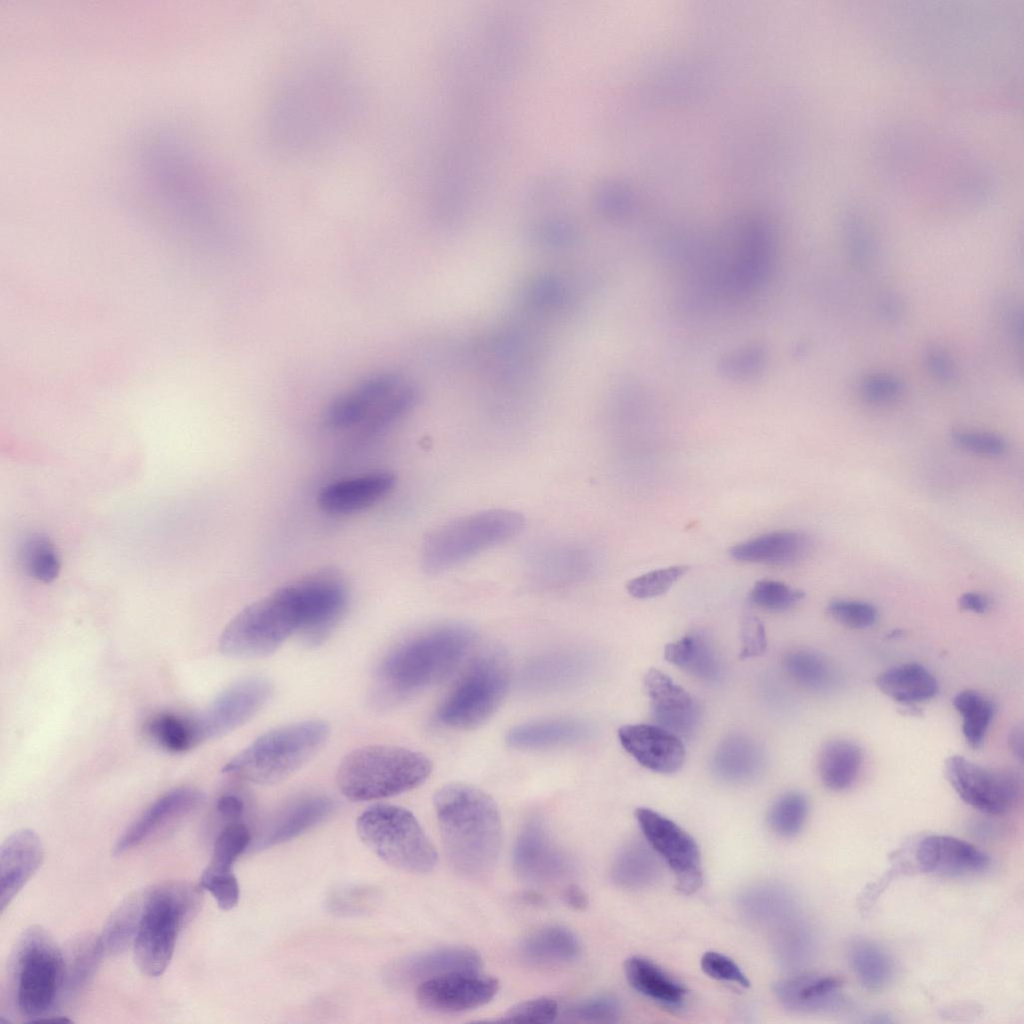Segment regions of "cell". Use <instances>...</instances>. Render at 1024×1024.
I'll list each match as a JSON object with an SVG mask.
<instances>
[{
  "label": "cell",
  "instance_id": "b9f144b4",
  "mask_svg": "<svg viewBox=\"0 0 1024 1024\" xmlns=\"http://www.w3.org/2000/svg\"><path fill=\"white\" fill-rule=\"evenodd\" d=\"M147 732L160 747L173 753L185 752L201 742L195 719L172 713L153 717L147 725Z\"/></svg>",
  "mask_w": 1024,
  "mask_h": 1024
},
{
  "label": "cell",
  "instance_id": "5b68a950",
  "mask_svg": "<svg viewBox=\"0 0 1024 1024\" xmlns=\"http://www.w3.org/2000/svg\"><path fill=\"white\" fill-rule=\"evenodd\" d=\"M329 735L328 723L317 719L274 728L227 762L223 772L258 785L278 783L309 762Z\"/></svg>",
  "mask_w": 1024,
  "mask_h": 1024
},
{
  "label": "cell",
  "instance_id": "83f0119b",
  "mask_svg": "<svg viewBox=\"0 0 1024 1024\" xmlns=\"http://www.w3.org/2000/svg\"><path fill=\"white\" fill-rule=\"evenodd\" d=\"M665 659L691 676L708 683H716L723 676V664L710 638L695 631L668 643Z\"/></svg>",
  "mask_w": 1024,
  "mask_h": 1024
},
{
  "label": "cell",
  "instance_id": "e7e4bbea",
  "mask_svg": "<svg viewBox=\"0 0 1024 1024\" xmlns=\"http://www.w3.org/2000/svg\"><path fill=\"white\" fill-rule=\"evenodd\" d=\"M881 310L885 316L895 317L899 314L900 308L894 299L887 298L882 302Z\"/></svg>",
  "mask_w": 1024,
  "mask_h": 1024
},
{
  "label": "cell",
  "instance_id": "11a10c76",
  "mask_svg": "<svg viewBox=\"0 0 1024 1024\" xmlns=\"http://www.w3.org/2000/svg\"><path fill=\"white\" fill-rule=\"evenodd\" d=\"M704 973L713 979L735 983L748 988L750 981L740 967L728 956L715 951H707L700 960Z\"/></svg>",
  "mask_w": 1024,
  "mask_h": 1024
},
{
  "label": "cell",
  "instance_id": "44dd1931",
  "mask_svg": "<svg viewBox=\"0 0 1024 1024\" xmlns=\"http://www.w3.org/2000/svg\"><path fill=\"white\" fill-rule=\"evenodd\" d=\"M773 991L784 1008L798 1013L833 1012L846 1005L841 981L829 975L790 976L776 982Z\"/></svg>",
  "mask_w": 1024,
  "mask_h": 1024
},
{
  "label": "cell",
  "instance_id": "f35d334b",
  "mask_svg": "<svg viewBox=\"0 0 1024 1024\" xmlns=\"http://www.w3.org/2000/svg\"><path fill=\"white\" fill-rule=\"evenodd\" d=\"M852 968L868 990L885 988L893 976V963L887 952L868 940H856L849 949Z\"/></svg>",
  "mask_w": 1024,
  "mask_h": 1024
},
{
  "label": "cell",
  "instance_id": "8fae6325",
  "mask_svg": "<svg viewBox=\"0 0 1024 1024\" xmlns=\"http://www.w3.org/2000/svg\"><path fill=\"white\" fill-rule=\"evenodd\" d=\"M300 626L298 633L312 646L324 642L343 616L348 593L338 571L325 569L292 583Z\"/></svg>",
  "mask_w": 1024,
  "mask_h": 1024
},
{
  "label": "cell",
  "instance_id": "f5cc1de1",
  "mask_svg": "<svg viewBox=\"0 0 1024 1024\" xmlns=\"http://www.w3.org/2000/svg\"><path fill=\"white\" fill-rule=\"evenodd\" d=\"M199 884L212 894L222 910H230L237 905L240 890L233 872L221 873L204 869Z\"/></svg>",
  "mask_w": 1024,
  "mask_h": 1024
},
{
  "label": "cell",
  "instance_id": "cb8c5ba5",
  "mask_svg": "<svg viewBox=\"0 0 1024 1024\" xmlns=\"http://www.w3.org/2000/svg\"><path fill=\"white\" fill-rule=\"evenodd\" d=\"M389 472H373L335 481L318 495L320 507L333 514H348L366 509L385 497L395 485Z\"/></svg>",
  "mask_w": 1024,
  "mask_h": 1024
},
{
  "label": "cell",
  "instance_id": "4dcf8cb0",
  "mask_svg": "<svg viewBox=\"0 0 1024 1024\" xmlns=\"http://www.w3.org/2000/svg\"><path fill=\"white\" fill-rule=\"evenodd\" d=\"M624 973L633 989L660 1004L677 1007L686 998L687 989L683 984L644 957L626 959Z\"/></svg>",
  "mask_w": 1024,
  "mask_h": 1024
},
{
  "label": "cell",
  "instance_id": "d4e9b609",
  "mask_svg": "<svg viewBox=\"0 0 1024 1024\" xmlns=\"http://www.w3.org/2000/svg\"><path fill=\"white\" fill-rule=\"evenodd\" d=\"M811 549L810 538L798 531L781 530L740 542L729 549L739 562L786 566L804 559Z\"/></svg>",
  "mask_w": 1024,
  "mask_h": 1024
},
{
  "label": "cell",
  "instance_id": "db71d44e",
  "mask_svg": "<svg viewBox=\"0 0 1024 1024\" xmlns=\"http://www.w3.org/2000/svg\"><path fill=\"white\" fill-rule=\"evenodd\" d=\"M903 391V382L897 376L878 373L867 376L860 384V394L870 404H887Z\"/></svg>",
  "mask_w": 1024,
  "mask_h": 1024
},
{
  "label": "cell",
  "instance_id": "4316f807",
  "mask_svg": "<svg viewBox=\"0 0 1024 1024\" xmlns=\"http://www.w3.org/2000/svg\"><path fill=\"white\" fill-rule=\"evenodd\" d=\"M712 766L721 780L745 784L756 780L763 773L765 755L754 739L735 734L725 738L717 747Z\"/></svg>",
  "mask_w": 1024,
  "mask_h": 1024
},
{
  "label": "cell",
  "instance_id": "d590c367",
  "mask_svg": "<svg viewBox=\"0 0 1024 1024\" xmlns=\"http://www.w3.org/2000/svg\"><path fill=\"white\" fill-rule=\"evenodd\" d=\"M144 902V890L125 898L111 913L99 941L105 956L124 952L133 944L140 923Z\"/></svg>",
  "mask_w": 1024,
  "mask_h": 1024
},
{
  "label": "cell",
  "instance_id": "5bb4252c",
  "mask_svg": "<svg viewBox=\"0 0 1024 1024\" xmlns=\"http://www.w3.org/2000/svg\"><path fill=\"white\" fill-rule=\"evenodd\" d=\"M272 693V683L261 676L232 684L195 718L200 741L220 737L245 724L266 705Z\"/></svg>",
  "mask_w": 1024,
  "mask_h": 1024
},
{
  "label": "cell",
  "instance_id": "816d5d0a",
  "mask_svg": "<svg viewBox=\"0 0 1024 1024\" xmlns=\"http://www.w3.org/2000/svg\"><path fill=\"white\" fill-rule=\"evenodd\" d=\"M828 611L836 621L854 629L868 628L878 618V611L875 606L857 600H833L828 605Z\"/></svg>",
  "mask_w": 1024,
  "mask_h": 1024
},
{
  "label": "cell",
  "instance_id": "bcb514c9",
  "mask_svg": "<svg viewBox=\"0 0 1024 1024\" xmlns=\"http://www.w3.org/2000/svg\"><path fill=\"white\" fill-rule=\"evenodd\" d=\"M802 590L775 580H760L754 584L750 593V602L766 611L783 612L804 598Z\"/></svg>",
  "mask_w": 1024,
  "mask_h": 1024
},
{
  "label": "cell",
  "instance_id": "6da1fadb",
  "mask_svg": "<svg viewBox=\"0 0 1024 1024\" xmlns=\"http://www.w3.org/2000/svg\"><path fill=\"white\" fill-rule=\"evenodd\" d=\"M434 807L447 858L457 873L479 878L493 870L502 846V820L494 799L462 783L440 788Z\"/></svg>",
  "mask_w": 1024,
  "mask_h": 1024
},
{
  "label": "cell",
  "instance_id": "9c48e42d",
  "mask_svg": "<svg viewBox=\"0 0 1024 1024\" xmlns=\"http://www.w3.org/2000/svg\"><path fill=\"white\" fill-rule=\"evenodd\" d=\"M299 626L294 589L288 584L243 608L222 632L219 648L231 657H265L298 633Z\"/></svg>",
  "mask_w": 1024,
  "mask_h": 1024
},
{
  "label": "cell",
  "instance_id": "836d02e7",
  "mask_svg": "<svg viewBox=\"0 0 1024 1024\" xmlns=\"http://www.w3.org/2000/svg\"><path fill=\"white\" fill-rule=\"evenodd\" d=\"M581 950L575 933L560 925L540 928L524 939L521 954L535 964H561L577 958Z\"/></svg>",
  "mask_w": 1024,
  "mask_h": 1024
},
{
  "label": "cell",
  "instance_id": "be15d7a7",
  "mask_svg": "<svg viewBox=\"0 0 1024 1024\" xmlns=\"http://www.w3.org/2000/svg\"><path fill=\"white\" fill-rule=\"evenodd\" d=\"M1009 742H1010V747H1011L1014 755L1017 758H1019L1020 760H1022V758H1023V729H1022L1021 725L1015 727L1013 729V731H1011Z\"/></svg>",
  "mask_w": 1024,
  "mask_h": 1024
},
{
  "label": "cell",
  "instance_id": "6f0895ef",
  "mask_svg": "<svg viewBox=\"0 0 1024 1024\" xmlns=\"http://www.w3.org/2000/svg\"><path fill=\"white\" fill-rule=\"evenodd\" d=\"M741 659L761 656L767 648V637L764 625L754 616L746 617L741 625Z\"/></svg>",
  "mask_w": 1024,
  "mask_h": 1024
},
{
  "label": "cell",
  "instance_id": "680465c9",
  "mask_svg": "<svg viewBox=\"0 0 1024 1024\" xmlns=\"http://www.w3.org/2000/svg\"><path fill=\"white\" fill-rule=\"evenodd\" d=\"M924 363L929 373L940 382L948 383L955 378V364L942 347L928 346L924 353Z\"/></svg>",
  "mask_w": 1024,
  "mask_h": 1024
},
{
  "label": "cell",
  "instance_id": "7c38bea8",
  "mask_svg": "<svg viewBox=\"0 0 1024 1024\" xmlns=\"http://www.w3.org/2000/svg\"><path fill=\"white\" fill-rule=\"evenodd\" d=\"M635 818L653 850L666 862L676 880V889L692 894L703 884L701 855L696 841L682 827L660 813L640 807Z\"/></svg>",
  "mask_w": 1024,
  "mask_h": 1024
},
{
  "label": "cell",
  "instance_id": "f6af8a7d",
  "mask_svg": "<svg viewBox=\"0 0 1024 1024\" xmlns=\"http://www.w3.org/2000/svg\"><path fill=\"white\" fill-rule=\"evenodd\" d=\"M248 828L239 822H230L215 840L212 857L205 868L212 872H233L232 867L237 857L250 842Z\"/></svg>",
  "mask_w": 1024,
  "mask_h": 1024
},
{
  "label": "cell",
  "instance_id": "1f68e13d",
  "mask_svg": "<svg viewBox=\"0 0 1024 1024\" xmlns=\"http://www.w3.org/2000/svg\"><path fill=\"white\" fill-rule=\"evenodd\" d=\"M876 686L901 704L930 700L939 688L935 677L918 663H905L883 671L876 678Z\"/></svg>",
  "mask_w": 1024,
  "mask_h": 1024
},
{
  "label": "cell",
  "instance_id": "52a82bcc",
  "mask_svg": "<svg viewBox=\"0 0 1024 1024\" xmlns=\"http://www.w3.org/2000/svg\"><path fill=\"white\" fill-rule=\"evenodd\" d=\"M524 527V516L508 509H490L460 517L436 529L424 540L422 567L429 573L442 572L512 539Z\"/></svg>",
  "mask_w": 1024,
  "mask_h": 1024
},
{
  "label": "cell",
  "instance_id": "603a6c76",
  "mask_svg": "<svg viewBox=\"0 0 1024 1024\" xmlns=\"http://www.w3.org/2000/svg\"><path fill=\"white\" fill-rule=\"evenodd\" d=\"M399 386L393 374L371 376L330 404L326 420L336 429L360 426Z\"/></svg>",
  "mask_w": 1024,
  "mask_h": 1024
},
{
  "label": "cell",
  "instance_id": "681fc988",
  "mask_svg": "<svg viewBox=\"0 0 1024 1024\" xmlns=\"http://www.w3.org/2000/svg\"><path fill=\"white\" fill-rule=\"evenodd\" d=\"M621 1015V1006L612 996H595L569 1006L564 1016L568 1021L581 1023H613Z\"/></svg>",
  "mask_w": 1024,
  "mask_h": 1024
},
{
  "label": "cell",
  "instance_id": "e0dca14e",
  "mask_svg": "<svg viewBox=\"0 0 1024 1024\" xmlns=\"http://www.w3.org/2000/svg\"><path fill=\"white\" fill-rule=\"evenodd\" d=\"M644 687L657 725L680 738L688 737L696 730L701 717L700 707L683 687L655 668L645 674Z\"/></svg>",
  "mask_w": 1024,
  "mask_h": 1024
},
{
  "label": "cell",
  "instance_id": "e575fe53",
  "mask_svg": "<svg viewBox=\"0 0 1024 1024\" xmlns=\"http://www.w3.org/2000/svg\"><path fill=\"white\" fill-rule=\"evenodd\" d=\"M99 937L85 934L76 938L64 954L65 981L63 999L76 997L93 978L102 957Z\"/></svg>",
  "mask_w": 1024,
  "mask_h": 1024
},
{
  "label": "cell",
  "instance_id": "ac0fdd59",
  "mask_svg": "<svg viewBox=\"0 0 1024 1024\" xmlns=\"http://www.w3.org/2000/svg\"><path fill=\"white\" fill-rule=\"evenodd\" d=\"M618 738L626 752L651 771L671 774L684 763L681 738L657 724L624 725Z\"/></svg>",
  "mask_w": 1024,
  "mask_h": 1024
},
{
  "label": "cell",
  "instance_id": "d6a6232c",
  "mask_svg": "<svg viewBox=\"0 0 1024 1024\" xmlns=\"http://www.w3.org/2000/svg\"><path fill=\"white\" fill-rule=\"evenodd\" d=\"M861 765L862 753L858 745L847 739H832L820 750L818 774L828 789L842 791L855 782Z\"/></svg>",
  "mask_w": 1024,
  "mask_h": 1024
},
{
  "label": "cell",
  "instance_id": "c3c4849f",
  "mask_svg": "<svg viewBox=\"0 0 1024 1024\" xmlns=\"http://www.w3.org/2000/svg\"><path fill=\"white\" fill-rule=\"evenodd\" d=\"M415 395L410 389H397L385 399L360 425L361 432L375 434L397 421L413 405Z\"/></svg>",
  "mask_w": 1024,
  "mask_h": 1024
},
{
  "label": "cell",
  "instance_id": "8992f818",
  "mask_svg": "<svg viewBox=\"0 0 1024 1024\" xmlns=\"http://www.w3.org/2000/svg\"><path fill=\"white\" fill-rule=\"evenodd\" d=\"M11 968L19 1013L29 1023L51 1016L63 999L65 981L64 954L52 936L40 926L28 928L16 944Z\"/></svg>",
  "mask_w": 1024,
  "mask_h": 1024
},
{
  "label": "cell",
  "instance_id": "6125c7cd",
  "mask_svg": "<svg viewBox=\"0 0 1024 1024\" xmlns=\"http://www.w3.org/2000/svg\"><path fill=\"white\" fill-rule=\"evenodd\" d=\"M565 902L575 910H584L588 905V896L578 885H569L564 892Z\"/></svg>",
  "mask_w": 1024,
  "mask_h": 1024
},
{
  "label": "cell",
  "instance_id": "9f6ffc18",
  "mask_svg": "<svg viewBox=\"0 0 1024 1024\" xmlns=\"http://www.w3.org/2000/svg\"><path fill=\"white\" fill-rule=\"evenodd\" d=\"M953 441L961 449L981 456H1000L1007 449L1002 437L985 432L959 431L953 434Z\"/></svg>",
  "mask_w": 1024,
  "mask_h": 1024
},
{
  "label": "cell",
  "instance_id": "4fadbf2b",
  "mask_svg": "<svg viewBox=\"0 0 1024 1024\" xmlns=\"http://www.w3.org/2000/svg\"><path fill=\"white\" fill-rule=\"evenodd\" d=\"M945 776L966 804L990 815L1008 812L1020 791L1019 780L1011 772L983 767L961 755L946 759Z\"/></svg>",
  "mask_w": 1024,
  "mask_h": 1024
},
{
  "label": "cell",
  "instance_id": "f1b7e54d",
  "mask_svg": "<svg viewBox=\"0 0 1024 1024\" xmlns=\"http://www.w3.org/2000/svg\"><path fill=\"white\" fill-rule=\"evenodd\" d=\"M336 806L324 795L304 797L286 808L259 840L258 848H267L293 839L328 817Z\"/></svg>",
  "mask_w": 1024,
  "mask_h": 1024
},
{
  "label": "cell",
  "instance_id": "ba28073f",
  "mask_svg": "<svg viewBox=\"0 0 1024 1024\" xmlns=\"http://www.w3.org/2000/svg\"><path fill=\"white\" fill-rule=\"evenodd\" d=\"M363 843L387 864L413 874L434 869L438 855L417 818L391 804L370 806L357 819Z\"/></svg>",
  "mask_w": 1024,
  "mask_h": 1024
},
{
  "label": "cell",
  "instance_id": "74e56055",
  "mask_svg": "<svg viewBox=\"0 0 1024 1024\" xmlns=\"http://www.w3.org/2000/svg\"><path fill=\"white\" fill-rule=\"evenodd\" d=\"M783 668L794 682L813 692L830 690L837 678L831 662L822 654L810 650L787 653L783 659Z\"/></svg>",
  "mask_w": 1024,
  "mask_h": 1024
},
{
  "label": "cell",
  "instance_id": "277c9868",
  "mask_svg": "<svg viewBox=\"0 0 1024 1024\" xmlns=\"http://www.w3.org/2000/svg\"><path fill=\"white\" fill-rule=\"evenodd\" d=\"M200 903L199 888L188 882L166 881L144 890L143 911L132 944L134 961L144 974H163L179 932Z\"/></svg>",
  "mask_w": 1024,
  "mask_h": 1024
},
{
  "label": "cell",
  "instance_id": "94428289",
  "mask_svg": "<svg viewBox=\"0 0 1024 1024\" xmlns=\"http://www.w3.org/2000/svg\"><path fill=\"white\" fill-rule=\"evenodd\" d=\"M959 606L963 610L982 614L989 609L990 602L989 599L981 593L967 592L960 596Z\"/></svg>",
  "mask_w": 1024,
  "mask_h": 1024
},
{
  "label": "cell",
  "instance_id": "7bdbcfd3",
  "mask_svg": "<svg viewBox=\"0 0 1024 1024\" xmlns=\"http://www.w3.org/2000/svg\"><path fill=\"white\" fill-rule=\"evenodd\" d=\"M20 561L26 574L44 582H52L59 574L58 554L46 536L32 533L25 537L20 546Z\"/></svg>",
  "mask_w": 1024,
  "mask_h": 1024
},
{
  "label": "cell",
  "instance_id": "91938a15",
  "mask_svg": "<svg viewBox=\"0 0 1024 1024\" xmlns=\"http://www.w3.org/2000/svg\"><path fill=\"white\" fill-rule=\"evenodd\" d=\"M216 809L223 818L236 822L243 815L244 802L237 794L226 793L218 798Z\"/></svg>",
  "mask_w": 1024,
  "mask_h": 1024
},
{
  "label": "cell",
  "instance_id": "ab89813d",
  "mask_svg": "<svg viewBox=\"0 0 1024 1024\" xmlns=\"http://www.w3.org/2000/svg\"><path fill=\"white\" fill-rule=\"evenodd\" d=\"M582 659L575 653H555L533 661L528 667V684L537 689L561 688L580 678Z\"/></svg>",
  "mask_w": 1024,
  "mask_h": 1024
},
{
  "label": "cell",
  "instance_id": "7402d4cb",
  "mask_svg": "<svg viewBox=\"0 0 1024 1024\" xmlns=\"http://www.w3.org/2000/svg\"><path fill=\"white\" fill-rule=\"evenodd\" d=\"M202 800L203 794L192 787L176 788L164 793L154 800L117 839L113 847V855H122L138 846L167 821L189 813Z\"/></svg>",
  "mask_w": 1024,
  "mask_h": 1024
},
{
  "label": "cell",
  "instance_id": "8d00e7d4",
  "mask_svg": "<svg viewBox=\"0 0 1024 1024\" xmlns=\"http://www.w3.org/2000/svg\"><path fill=\"white\" fill-rule=\"evenodd\" d=\"M659 865L650 850L638 842L627 844L612 865L613 881L625 889H643L657 881Z\"/></svg>",
  "mask_w": 1024,
  "mask_h": 1024
},
{
  "label": "cell",
  "instance_id": "f546056e",
  "mask_svg": "<svg viewBox=\"0 0 1024 1024\" xmlns=\"http://www.w3.org/2000/svg\"><path fill=\"white\" fill-rule=\"evenodd\" d=\"M482 966L477 951L469 947L449 946L414 955L399 967L401 976L422 981L458 971H477Z\"/></svg>",
  "mask_w": 1024,
  "mask_h": 1024
},
{
  "label": "cell",
  "instance_id": "3957f363",
  "mask_svg": "<svg viewBox=\"0 0 1024 1024\" xmlns=\"http://www.w3.org/2000/svg\"><path fill=\"white\" fill-rule=\"evenodd\" d=\"M432 771L430 759L408 748L368 745L341 761L336 781L341 793L362 802L399 795L420 786Z\"/></svg>",
  "mask_w": 1024,
  "mask_h": 1024
},
{
  "label": "cell",
  "instance_id": "7a4b0ae2",
  "mask_svg": "<svg viewBox=\"0 0 1024 1024\" xmlns=\"http://www.w3.org/2000/svg\"><path fill=\"white\" fill-rule=\"evenodd\" d=\"M463 624H444L397 645L379 668L382 689L392 694L421 690L444 680L461 664L475 641Z\"/></svg>",
  "mask_w": 1024,
  "mask_h": 1024
},
{
  "label": "cell",
  "instance_id": "30bf717a",
  "mask_svg": "<svg viewBox=\"0 0 1024 1024\" xmlns=\"http://www.w3.org/2000/svg\"><path fill=\"white\" fill-rule=\"evenodd\" d=\"M509 684L510 670L504 655L485 653L458 678L441 702L437 719L451 728H475L501 705Z\"/></svg>",
  "mask_w": 1024,
  "mask_h": 1024
},
{
  "label": "cell",
  "instance_id": "ffe728a7",
  "mask_svg": "<svg viewBox=\"0 0 1024 1024\" xmlns=\"http://www.w3.org/2000/svg\"><path fill=\"white\" fill-rule=\"evenodd\" d=\"M43 856L42 841L31 829H19L3 841L0 848L1 913L38 870Z\"/></svg>",
  "mask_w": 1024,
  "mask_h": 1024
},
{
  "label": "cell",
  "instance_id": "60d3db41",
  "mask_svg": "<svg viewBox=\"0 0 1024 1024\" xmlns=\"http://www.w3.org/2000/svg\"><path fill=\"white\" fill-rule=\"evenodd\" d=\"M953 705L962 717L967 744L973 749L981 747L994 715L992 702L975 690H964L956 694Z\"/></svg>",
  "mask_w": 1024,
  "mask_h": 1024
},
{
  "label": "cell",
  "instance_id": "7dc6e473",
  "mask_svg": "<svg viewBox=\"0 0 1024 1024\" xmlns=\"http://www.w3.org/2000/svg\"><path fill=\"white\" fill-rule=\"evenodd\" d=\"M688 570L687 565L655 569L633 578L627 583L626 588L634 598H655L666 593Z\"/></svg>",
  "mask_w": 1024,
  "mask_h": 1024
},
{
  "label": "cell",
  "instance_id": "ee69618b",
  "mask_svg": "<svg viewBox=\"0 0 1024 1024\" xmlns=\"http://www.w3.org/2000/svg\"><path fill=\"white\" fill-rule=\"evenodd\" d=\"M808 809V800L804 794L787 792L772 804L767 821L772 831L779 836L794 837L803 828Z\"/></svg>",
  "mask_w": 1024,
  "mask_h": 1024
},
{
  "label": "cell",
  "instance_id": "d6986e66",
  "mask_svg": "<svg viewBox=\"0 0 1024 1024\" xmlns=\"http://www.w3.org/2000/svg\"><path fill=\"white\" fill-rule=\"evenodd\" d=\"M915 860L922 871L942 876H965L984 871L989 856L975 845L946 836L930 835L916 846Z\"/></svg>",
  "mask_w": 1024,
  "mask_h": 1024
},
{
  "label": "cell",
  "instance_id": "484cf974",
  "mask_svg": "<svg viewBox=\"0 0 1024 1024\" xmlns=\"http://www.w3.org/2000/svg\"><path fill=\"white\" fill-rule=\"evenodd\" d=\"M591 732L588 724L574 718L534 720L512 727L507 744L515 749L538 750L575 744Z\"/></svg>",
  "mask_w": 1024,
  "mask_h": 1024
},
{
  "label": "cell",
  "instance_id": "f907efd6",
  "mask_svg": "<svg viewBox=\"0 0 1024 1024\" xmlns=\"http://www.w3.org/2000/svg\"><path fill=\"white\" fill-rule=\"evenodd\" d=\"M558 1016V1003L554 999L540 997L513 1005L505 1012L502 1021L543 1024L553 1022Z\"/></svg>",
  "mask_w": 1024,
  "mask_h": 1024
},
{
  "label": "cell",
  "instance_id": "2e32d148",
  "mask_svg": "<svg viewBox=\"0 0 1024 1024\" xmlns=\"http://www.w3.org/2000/svg\"><path fill=\"white\" fill-rule=\"evenodd\" d=\"M513 865L521 877L537 882L558 879L570 867L569 859L537 818L529 820L518 833Z\"/></svg>",
  "mask_w": 1024,
  "mask_h": 1024
},
{
  "label": "cell",
  "instance_id": "9a60e30c",
  "mask_svg": "<svg viewBox=\"0 0 1024 1024\" xmlns=\"http://www.w3.org/2000/svg\"><path fill=\"white\" fill-rule=\"evenodd\" d=\"M499 990L496 978L477 971H458L426 979L416 991L419 1004L429 1010L456 1013L481 1007Z\"/></svg>",
  "mask_w": 1024,
  "mask_h": 1024
}]
</instances>
